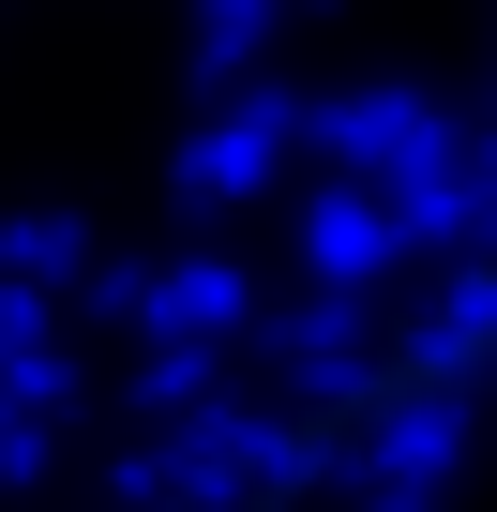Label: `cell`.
Masks as SVG:
<instances>
[{
  "mask_svg": "<svg viewBox=\"0 0 497 512\" xmlns=\"http://www.w3.org/2000/svg\"><path fill=\"white\" fill-rule=\"evenodd\" d=\"M287 151H317V91H287V76H257V91H226V106H196V136L166 151V196L181 211H241Z\"/></svg>",
  "mask_w": 497,
  "mask_h": 512,
  "instance_id": "obj_1",
  "label": "cell"
},
{
  "mask_svg": "<svg viewBox=\"0 0 497 512\" xmlns=\"http://www.w3.org/2000/svg\"><path fill=\"white\" fill-rule=\"evenodd\" d=\"M392 272H422V256H407V226H392V196H377V181H317V196H302V287L377 302Z\"/></svg>",
  "mask_w": 497,
  "mask_h": 512,
  "instance_id": "obj_2",
  "label": "cell"
},
{
  "mask_svg": "<svg viewBox=\"0 0 497 512\" xmlns=\"http://www.w3.org/2000/svg\"><path fill=\"white\" fill-rule=\"evenodd\" d=\"M422 121H437V91H407V76L317 91V166H332V181H392V166L422 151Z\"/></svg>",
  "mask_w": 497,
  "mask_h": 512,
  "instance_id": "obj_3",
  "label": "cell"
},
{
  "mask_svg": "<svg viewBox=\"0 0 497 512\" xmlns=\"http://www.w3.org/2000/svg\"><path fill=\"white\" fill-rule=\"evenodd\" d=\"M287 16H302V0H196V31H181V91H196V106L257 91V61L287 46Z\"/></svg>",
  "mask_w": 497,
  "mask_h": 512,
  "instance_id": "obj_4",
  "label": "cell"
},
{
  "mask_svg": "<svg viewBox=\"0 0 497 512\" xmlns=\"http://www.w3.org/2000/svg\"><path fill=\"white\" fill-rule=\"evenodd\" d=\"M272 302L226 272V256H166L151 272V347H211V332H257Z\"/></svg>",
  "mask_w": 497,
  "mask_h": 512,
  "instance_id": "obj_5",
  "label": "cell"
},
{
  "mask_svg": "<svg viewBox=\"0 0 497 512\" xmlns=\"http://www.w3.org/2000/svg\"><path fill=\"white\" fill-rule=\"evenodd\" d=\"M0 287H91V226L76 211H0Z\"/></svg>",
  "mask_w": 497,
  "mask_h": 512,
  "instance_id": "obj_6",
  "label": "cell"
},
{
  "mask_svg": "<svg viewBox=\"0 0 497 512\" xmlns=\"http://www.w3.org/2000/svg\"><path fill=\"white\" fill-rule=\"evenodd\" d=\"M467 121H482V166H497V76H482V106H467Z\"/></svg>",
  "mask_w": 497,
  "mask_h": 512,
  "instance_id": "obj_7",
  "label": "cell"
}]
</instances>
